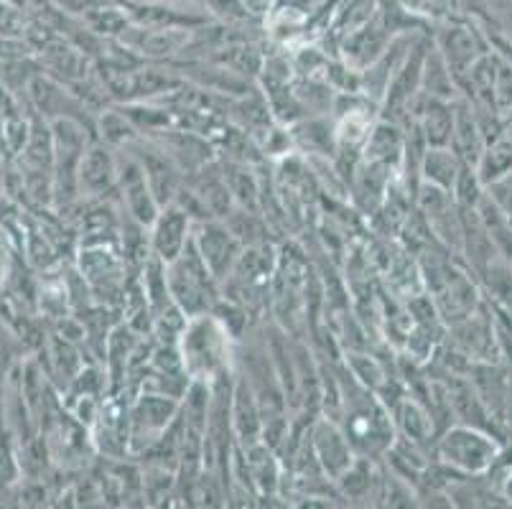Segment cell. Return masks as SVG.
I'll return each instance as SVG.
<instances>
[{"label": "cell", "instance_id": "11", "mask_svg": "<svg viewBox=\"0 0 512 509\" xmlns=\"http://www.w3.org/2000/svg\"><path fill=\"white\" fill-rule=\"evenodd\" d=\"M479 181L490 186L492 181L502 179V176L510 174L512 168V146L507 143H497L495 148L484 151L482 158H479Z\"/></svg>", "mask_w": 512, "mask_h": 509}, {"label": "cell", "instance_id": "12", "mask_svg": "<svg viewBox=\"0 0 512 509\" xmlns=\"http://www.w3.org/2000/svg\"><path fill=\"white\" fill-rule=\"evenodd\" d=\"M464 115L454 120V140L459 151H464L462 156L467 158L469 163H479L482 158V140H479V125L477 120L469 115L467 110H462Z\"/></svg>", "mask_w": 512, "mask_h": 509}, {"label": "cell", "instance_id": "16", "mask_svg": "<svg viewBox=\"0 0 512 509\" xmlns=\"http://www.w3.org/2000/svg\"><path fill=\"white\" fill-rule=\"evenodd\" d=\"M507 497H510V502H512V474L507 476Z\"/></svg>", "mask_w": 512, "mask_h": 509}, {"label": "cell", "instance_id": "7", "mask_svg": "<svg viewBox=\"0 0 512 509\" xmlns=\"http://www.w3.org/2000/svg\"><path fill=\"white\" fill-rule=\"evenodd\" d=\"M423 133L434 148H446L454 138V112L439 97H431L423 112Z\"/></svg>", "mask_w": 512, "mask_h": 509}, {"label": "cell", "instance_id": "2", "mask_svg": "<svg viewBox=\"0 0 512 509\" xmlns=\"http://www.w3.org/2000/svg\"><path fill=\"white\" fill-rule=\"evenodd\" d=\"M222 336L225 331L214 321H194L189 331H184V367L192 372H207L212 375L225 357H222Z\"/></svg>", "mask_w": 512, "mask_h": 509}, {"label": "cell", "instance_id": "15", "mask_svg": "<svg viewBox=\"0 0 512 509\" xmlns=\"http://www.w3.org/2000/svg\"><path fill=\"white\" fill-rule=\"evenodd\" d=\"M18 28H23V16L18 8L8 6L0 0V34L3 36H16Z\"/></svg>", "mask_w": 512, "mask_h": 509}, {"label": "cell", "instance_id": "6", "mask_svg": "<svg viewBox=\"0 0 512 509\" xmlns=\"http://www.w3.org/2000/svg\"><path fill=\"white\" fill-rule=\"evenodd\" d=\"M441 56L449 64V69L464 72V69H472L477 64L479 44L469 28L451 26L441 34Z\"/></svg>", "mask_w": 512, "mask_h": 509}, {"label": "cell", "instance_id": "14", "mask_svg": "<svg viewBox=\"0 0 512 509\" xmlns=\"http://www.w3.org/2000/svg\"><path fill=\"white\" fill-rule=\"evenodd\" d=\"M490 196L495 199V204H497V209L502 212V217L512 224V176H502V179L492 181Z\"/></svg>", "mask_w": 512, "mask_h": 509}, {"label": "cell", "instance_id": "4", "mask_svg": "<svg viewBox=\"0 0 512 509\" xmlns=\"http://www.w3.org/2000/svg\"><path fill=\"white\" fill-rule=\"evenodd\" d=\"M199 255L204 258L207 268L212 270L214 278H222L227 270L235 263L237 242L232 240V235L222 227H214V224H204L202 227V240H199Z\"/></svg>", "mask_w": 512, "mask_h": 509}, {"label": "cell", "instance_id": "10", "mask_svg": "<svg viewBox=\"0 0 512 509\" xmlns=\"http://www.w3.org/2000/svg\"><path fill=\"white\" fill-rule=\"evenodd\" d=\"M400 151H403V143H400L398 130L390 128V125H377L370 143H367V161L388 166L390 161L398 158Z\"/></svg>", "mask_w": 512, "mask_h": 509}, {"label": "cell", "instance_id": "3", "mask_svg": "<svg viewBox=\"0 0 512 509\" xmlns=\"http://www.w3.org/2000/svg\"><path fill=\"white\" fill-rule=\"evenodd\" d=\"M189 217L184 209L169 207L161 212L156 222V235H153V245H156L158 258L166 263H174L179 258L184 247L189 245Z\"/></svg>", "mask_w": 512, "mask_h": 509}, {"label": "cell", "instance_id": "1", "mask_svg": "<svg viewBox=\"0 0 512 509\" xmlns=\"http://www.w3.org/2000/svg\"><path fill=\"white\" fill-rule=\"evenodd\" d=\"M439 456L464 474H482L497 461V446L490 436L474 428H451L439 443Z\"/></svg>", "mask_w": 512, "mask_h": 509}, {"label": "cell", "instance_id": "8", "mask_svg": "<svg viewBox=\"0 0 512 509\" xmlns=\"http://www.w3.org/2000/svg\"><path fill=\"white\" fill-rule=\"evenodd\" d=\"M115 163L110 158V153L102 151V148H92L85 153L82 163H79V184L85 186L87 191H102L113 184Z\"/></svg>", "mask_w": 512, "mask_h": 509}, {"label": "cell", "instance_id": "18", "mask_svg": "<svg viewBox=\"0 0 512 509\" xmlns=\"http://www.w3.org/2000/svg\"><path fill=\"white\" fill-rule=\"evenodd\" d=\"M291 3H296V0H291Z\"/></svg>", "mask_w": 512, "mask_h": 509}, {"label": "cell", "instance_id": "13", "mask_svg": "<svg viewBox=\"0 0 512 509\" xmlns=\"http://www.w3.org/2000/svg\"><path fill=\"white\" fill-rule=\"evenodd\" d=\"M400 423L406 426V431L411 433L413 441H423L421 436H426L428 433V418L416 403L403 405V410H400Z\"/></svg>", "mask_w": 512, "mask_h": 509}, {"label": "cell", "instance_id": "17", "mask_svg": "<svg viewBox=\"0 0 512 509\" xmlns=\"http://www.w3.org/2000/svg\"><path fill=\"white\" fill-rule=\"evenodd\" d=\"M174 3H186V0H174ZM189 3H199V0H189Z\"/></svg>", "mask_w": 512, "mask_h": 509}, {"label": "cell", "instance_id": "5", "mask_svg": "<svg viewBox=\"0 0 512 509\" xmlns=\"http://www.w3.org/2000/svg\"><path fill=\"white\" fill-rule=\"evenodd\" d=\"M314 438L321 466L327 469V474L337 476L339 479V476L352 466V451H349L347 446V438H344L334 426H327V423H319Z\"/></svg>", "mask_w": 512, "mask_h": 509}, {"label": "cell", "instance_id": "9", "mask_svg": "<svg viewBox=\"0 0 512 509\" xmlns=\"http://www.w3.org/2000/svg\"><path fill=\"white\" fill-rule=\"evenodd\" d=\"M423 174H426L428 184L449 191L462 174V168H459L454 153L446 151V148H428L426 158H423Z\"/></svg>", "mask_w": 512, "mask_h": 509}]
</instances>
